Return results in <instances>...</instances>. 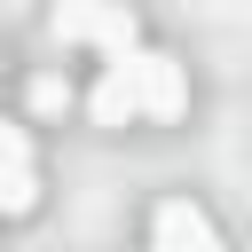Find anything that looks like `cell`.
I'll return each instance as SVG.
<instances>
[{
	"label": "cell",
	"mask_w": 252,
	"mask_h": 252,
	"mask_svg": "<svg viewBox=\"0 0 252 252\" xmlns=\"http://www.w3.org/2000/svg\"><path fill=\"white\" fill-rule=\"evenodd\" d=\"M32 205H39V173H32V165H16V173H0V213H8V220H24Z\"/></svg>",
	"instance_id": "5"
},
{
	"label": "cell",
	"mask_w": 252,
	"mask_h": 252,
	"mask_svg": "<svg viewBox=\"0 0 252 252\" xmlns=\"http://www.w3.org/2000/svg\"><path fill=\"white\" fill-rule=\"evenodd\" d=\"M87 110H94V126H126V118H142V87H134V55L102 63V79H94Z\"/></svg>",
	"instance_id": "4"
},
{
	"label": "cell",
	"mask_w": 252,
	"mask_h": 252,
	"mask_svg": "<svg viewBox=\"0 0 252 252\" xmlns=\"http://www.w3.org/2000/svg\"><path fill=\"white\" fill-rule=\"evenodd\" d=\"M134 87H142V118H158V126H173V118L189 110V79H181V63H173V55L134 47Z\"/></svg>",
	"instance_id": "2"
},
{
	"label": "cell",
	"mask_w": 252,
	"mask_h": 252,
	"mask_svg": "<svg viewBox=\"0 0 252 252\" xmlns=\"http://www.w3.org/2000/svg\"><path fill=\"white\" fill-rule=\"evenodd\" d=\"M150 252H220V228L189 205V197H165L150 213Z\"/></svg>",
	"instance_id": "3"
},
{
	"label": "cell",
	"mask_w": 252,
	"mask_h": 252,
	"mask_svg": "<svg viewBox=\"0 0 252 252\" xmlns=\"http://www.w3.org/2000/svg\"><path fill=\"white\" fill-rule=\"evenodd\" d=\"M32 110H39V118H55V110H71V79H55V71H39V79H32Z\"/></svg>",
	"instance_id": "6"
},
{
	"label": "cell",
	"mask_w": 252,
	"mask_h": 252,
	"mask_svg": "<svg viewBox=\"0 0 252 252\" xmlns=\"http://www.w3.org/2000/svg\"><path fill=\"white\" fill-rule=\"evenodd\" d=\"M134 8L126 0H55V39H71V47H102L110 63L118 55H134Z\"/></svg>",
	"instance_id": "1"
},
{
	"label": "cell",
	"mask_w": 252,
	"mask_h": 252,
	"mask_svg": "<svg viewBox=\"0 0 252 252\" xmlns=\"http://www.w3.org/2000/svg\"><path fill=\"white\" fill-rule=\"evenodd\" d=\"M16 165H32V134L24 126H0V173H16Z\"/></svg>",
	"instance_id": "7"
}]
</instances>
